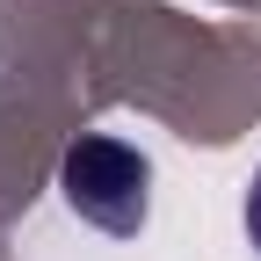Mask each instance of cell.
<instances>
[{
    "instance_id": "obj_1",
    "label": "cell",
    "mask_w": 261,
    "mask_h": 261,
    "mask_svg": "<svg viewBox=\"0 0 261 261\" xmlns=\"http://www.w3.org/2000/svg\"><path fill=\"white\" fill-rule=\"evenodd\" d=\"M58 189H65V203H73L87 225H102V232H116V240H130L145 225V211H152V167H145V152L123 145V138H109V130H80V138L65 145Z\"/></svg>"
},
{
    "instance_id": "obj_2",
    "label": "cell",
    "mask_w": 261,
    "mask_h": 261,
    "mask_svg": "<svg viewBox=\"0 0 261 261\" xmlns=\"http://www.w3.org/2000/svg\"><path fill=\"white\" fill-rule=\"evenodd\" d=\"M247 240L261 247V167H254V181H247Z\"/></svg>"
}]
</instances>
